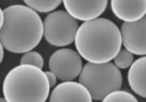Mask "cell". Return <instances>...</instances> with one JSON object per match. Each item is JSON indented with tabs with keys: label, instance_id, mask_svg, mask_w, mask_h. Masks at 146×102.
<instances>
[{
	"label": "cell",
	"instance_id": "cell-1",
	"mask_svg": "<svg viewBox=\"0 0 146 102\" xmlns=\"http://www.w3.org/2000/svg\"><path fill=\"white\" fill-rule=\"evenodd\" d=\"M3 11L0 42L3 49L15 54H25L40 44L44 27L35 11L22 4L11 5Z\"/></svg>",
	"mask_w": 146,
	"mask_h": 102
},
{
	"label": "cell",
	"instance_id": "cell-2",
	"mask_svg": "<svg viewBox=\"0 0 146 102\" xmlns=\"http://www.w3.org/2000/svg\"><path fill=\"white\" fill-rule=\"evenodd\" d=\"M75 45L80 56L89 63L110 62L121 49L120 29L113 21L104 18L84 22L77 29Z\"/></svg>",
	"mask_w": 146,
	"mask_h": 102
},
{
	"label": "cell",
	"instance_id": "cell-3",
	"mask_svg": "<svg viewBox=\"0 0 146 102\" xmlns=\"http://www.w3.org/2000/svg\"><path fill=\"white\" fill-rule=\"evenodd\" d=\"M50 89L44 71L28 64L13 68L3 83V94L7 102H45Z\"/></svg>",
	"mask_w": 146,
	"mask_h": 102
},
{
	"label": "cell",
	"instance_id": "cell-4",
	"mask_svg": "<svg viewBox=\"0 0 146 102\" xmlns=\"http://www.w3.org/2000/svg\"><path fill=\"white\" fill-rule=\"evenodd\" d=\"M79 83L88 89L92 100L102 101L108 94L120 89L123 76L113 63L88 62L82 67L79 75Z\"/></svg>",
	"mask_w": 146,
	"mask_h": 102
},
{
	"label": "cell",
	"instance_id": "cell-5",
	"mask_svg": "<svg viewBox=\"0 0 146 102\" xmlns=\"http://www.w3.org/2000/svg\"><path fill=\"white\" fill-rule=\"evenodd\" d=\"M43 27V35L49 44L64 47L75 41L79 24L66 11L57 10L51 12L44 18Z\"/></svg>",
	"mask_w": 146,
	"mask_h": 102
},
{
	"label": "cell",
	"instance_id": "cell-6",
	"mask_svg": "<svg viewBox=\"0 0 146 102\" xmlns=\"http://www.w3.org/2000/svg\"><path fill=\"white\" fill-rule=\"evenodd\" d=\"M49 68L60 80L72 81L80 75L82 60L80 55L72 49H60L51 55Z\"/></svg>",
	"mask_w": 146,
	"mask_h": 102
},
{
	"label": "cell",
	"instance_id": "cell-7",
	"mask_svg": "<svg viewBox=\"0 0 146 102\" xmlns=\"http://www.w3.org/2000/svg\"><path fill=\"white\" fill-rule=\"evenodd\" d=\"M122 44L136 55H146V15L133 23H123L120 29Z\"/></svg>",
	"mask_w": 146,
	"mask_h": 102
},
{
	"label": "cell",
	"instance_id": "cell-8",
	"mask_svg": "<svg viewBox=\"0 0 146 102\" xmlns=\"http://www.w3.org/2000/svg\"><path fill=\"white\" fill-rule=\"evenodd\" d=\"M62 3L72 18L84 22L98 18L108 6L107 0H64Z\"/></svg>",
	"mask_w": 146,
	"mask_h": 102
},
{
	"label": "cell",
	"instance_id": "cell-9",
	"mask_svg": "<svg viewBox=\"0 0 146 102\" xmlns=\"http://www.w3.org/2000/svg\"><path fill=\"white\" fill-rule=\"evenodd\" d=\"M49 102H92V98L79 82L65 81L53 89Z\"/></svg>",
	"mask_w": 146,
	"mask_h": 102
},
{
	"label": "cell",
	"instance_id": "cell-10",
	"mask_svg": "<svg viewBox=\"0 0 146 102\" xmlns=\"http://www.w3.org/2000/svg\"><path fill=\"white\" fill-rule=\"evenodd\" d=\"M111 9L124 23L136 22L146 15V0H112Z\"/></svg>",
	"mask_w": 146,
	"mask_h": 102
},
{
	"label": "cell",
	"instance_id": "cell-11",
	"mask_svg": "<svg viewBox=\"0 0 146 102\" xmlns=\"http://www.w3.org/2000/svg\"><path fill=\"white\" fill-rule=\"evenodd\" d=\"M128 81L135 94L146 98V56L138 59L129 67Z\"/></svg>",
	"mask_w": 146,
	"mask_h": 102
},
{
	"label": "cell",
	"instance_id": "cell-12",
	"mask_svg": "<svg viewBox=\"0 0 146 102\" xmlns=\"http://www.w3.org/2000/svg\"><path fill=\"white\" fill-rule=\"evenodd\" d=\"M24 2L26 6H28L36 13L51 12L61 3L60 0H25Z\"/></svg>",
	"mask_w": 146,
	"mask_h": 102
},
{
	"label": "cell",
	"instance_id": "cell-13",
	"mask_svg": "<svg viewBox=\"0 0 146 102\" xmlns=\"http://www.w3.org/2000/svg\"><path fill=\"white\" fill-rule=\"evenodd\" d=\"M102 102H139L133 95L125 90H116L108 94Z\"/></svg>",
	"mask_w": 146,
	"mask_h": 102
},
{
	"label": "cell",
	"instance_id": "cell-14",
	"mask_svg": "<svg viewBox=\"0 0 146 102\" xmlns=\"http://www.w3.org/2000/svg\"><path fill=\"white\" fill-rule=\"evenodd\" d=\"M114 64L118 69H127L133 64V55L125 49H121L115 58L113 59Z\"/></svg>",
	"mask_w": 146,
	"mask_h": 102
},
{
	"label": "cell",
	"instance_id": "cell-15",
	"mask_svg": "<svg viewBox=\"0 0 146 102\" xmlns=\"http://www.w3.org/2000/svg\"><path fill=\"white\" fill-rule=\"evenodd\" d=\"M20 64L33 65L42 70L44 66V59L40 53L36 51H29L21 57Z\"/></svg>",
	"mask_w": 146,
	"mask_h": 102
},
{
	"label": "cell",
	"instance_id": "cell-16",
	"mask_svg": "<svg viewBox=\"0 0 146 102\" xmlns=\"http://www.w3.org/2000/svg\"><path fill=\"white\" fill-rule=\"evenodd\" d=\"M47 79H48V81H49V84H50V87L53 88L56 84V80H57V77L56 76V74L54 73H52L51 71H45L44 72Z\"/></svg>",
	"mask_w": 146,
	"mask_h": 102
},
{
	"label": "cell",
	"instance_id": "cell-17",
	"mask_svg": "<svg viewBox=\"0 0 146 102\" xmlns=\"http://www.w3.org/2000/svg\"><path fill=\"white\" fill-rule=\"evenodd\" d=\"M3 46L0 42V64L3 61Z\"/></svg>",
	"mask_w": 146,
	"mask_h": 102
},
{
	"label": "cell",
	"instance_id": "cell-18",
	"mask_svg": "<svg viewBox=\"0 0 146 102\" xmlns=\"http://www.w3.org/2000/svg\"><path fill=\"white\" fill-rule=\"evenodd\" d=\"M3 11L0 8V29L3 26Z\"/></svg>",
	"mask_w": 146,
	"mask_h": 102
},
{
	"label": "cell",
	"instance_id": "cell-19",
	"mask_svg": "<svg viewBox=\"0 0 146 102\" xmlns=\"http://www.w3.org/2000/svg\"><path fill=\"white\" fill-rule=\"evenodd\" d=\"M0 102H7L4 98H0Z\"/></svg>",
	"mask_w": 146,
	"mask_h": 102
}]
</instances>
